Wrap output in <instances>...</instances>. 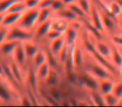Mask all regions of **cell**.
Masks as SVG:
<instances>
[{"label": "cell", "mask_w": 122, "mask_h": 107, "mask_svg": "<svg viewBox=\"0 0 122 107\" xmlns=\"http://www.w3.org/2000/svg\"><path fill=\"white\" fill-rule=\"evenodd\" d=\"M39 12V8L28 9V10L24 11L22 14V15H21L19 20L18 21L19 27L29 31L30 29H32L37 24Z\"/></svg>", "instance_id": "obj_1"}, {"label": "cell", "mask_w": 122, "mask_h": 107, "mask_svg": "<svg viewBox=\"0 0 122 107\" xmlns=\"http://www.w3.org/2000/svg\"><path fill=\"white\" fill-rule=\"evenodd\" d=\"M33 39V34L29 30L24 29L20 27H14L8 30L6 36V40H15L19 42H24L31 40Z\"/></svg>", "instance_id": "obj_2"}, {"label": "cell", "mask_w": 122, "mask_h": 107, "mask_svg": "<svg viewBox=\"0 0 122 107\" xmlns=\"http://www.w3.org/2000/svg\"><path fill=\"white\" fill-rule=\"evenodd\" d=\"M89 73L93 75L94 77H95L98 80H106V79L113 80V76H114L107 69H105V67L102 66L101 65H100L97 62L90 65Z\"/></svg>", "instance_id": "obj_3"}, {"label": "cell", "mask_w": 122, "mask_h": 107, "mask_svg": "<svg viewBox=\"0 0 122 107\" xmlns=\"http://www.w3.org/2000/svg\"><path fill=\"white\" fill-rule=\"evenodd\" d=\"M90 15L91 16V24L96 28L97 29L102 32V31L105 29L103 25V22H102V19H101V14L98 11L97 8L95 7L94 4L91 5L90 8Z\"/></svg>", "instance_id": "obj_4"}, {"label": "cell", "mask_w": 122, "mask_h": 107, "mask_svg": "<svg viewBox=\"0 0 122 107\" xmlns=\"http://www.w3.org/2000/svg\"><path fill=\"white\" fill-rule=\"evenodd\" d=\"M14 60L15 62L19 65V66H23L25 63L26 60V54L25 51H24V44L23 42H19L18 44V45L16 46L15 49L14 51Z\"/></svg>", "instance_id": "obj_5"}, {"label": "cell", "mask_w": 122, "mask_h": 107, "mask_svg": "<svg viewBox=\"0 0 122 107\" xmlns=\"http://www.w3.org/2000/svg\"><path fill=\"white\" fill-rule=\"evenodd\" d=\"M82 83L85 86L90 89V90H98L99 89V80L95 77H94L90 73H86L82 76Z\"/></svg>", "instance_id": "obj_6"}, {"label": "cell", "mask_w": 122, "mask_h": 107, "mask_svg": "<svg viewBox=\"0 0 122 107\" xmlns=\"http://www.w3.org/2000/svg\"><path fill=\"white\" fill-rule=\"evenodd\" d=\"M95 46L96 51L100 55L105 57L107 60H110L111 58V48L109 47L106 44L101 42L100 40H98L95 44Z\"/></svg>", "instance_id": "obj_7"}, {"label": "cell", "mask_w": 122, "mask_h": 107, "mask_svg": "<svg viewBox=\"0 0 122 107\" xmlns=\"http://www.w3.org/2000/svg\"><path fill=\"white\" fill-rule=\"evenodd\" d=\"M115 83L113 82V80L106 79V80H99V89L98 90L103 95L106 94L111 93L113 90V87Z\"/></svg>", "instance_id": "obj_8"}, {"label": "cell", "mask_w": 122, "mask_h": 107, "mask_svg": "<svg viewBox=\"0 0 122 107\" xmlns=\"http://www.w3.org/2000/svg\"><path fill=\"white\" fill-rule=\"evenodd\" d=\"M65 44V39L64 34L60 37L57 38V39H54L51 42V45H50V51L53 55H55L58 57L59 53L60 52L61 49L63 48V46Z\"/></svg>", "instance_id": "obj_9"}, {"label": "cell", "mask_w": 122, "mask_h": 107, "mask_svg": "<svg viewBox=\"0 0 122 107\" xmlns=\"http://www.w3.org/2000/svg\"><path fill=\"white\" fill-rule=\"evenodd\" d=\"M21 15H22L21 13H7L3 19L2 25L4 27H8L16 24L19 20Z\"/></svg>", "instance_id": "obj_10"}, {"label": "cell", "mask_w": 122, "mask_h": 107, "mask_svg": "<svg viewBox=\"0 0 122 107\" xmlns=\"http://www.w3.org/2000/svg\"><path fill=\"white\" fill-rule=\"evenodd\" d=\"M111 61L118 70L122 69V52L117 47L111 48Z\"/></svg>", "instance_id": "obj_11"}, {"label": "cell", "mask_w": 122, "mask_h": 107, "mask_svg": "<svg viewBox=\"0 0 122 107\" xmlns=\"http://www.w3.org/2000/svg\"><path fill=\"white\" fill-rule=\"evenodd\" d=\"M51 24H52V19H48L45 22L42 23V24L38 25V29L36 30L35 36L38 39H41L46 36V34H48L49 30L51 29Z\"/></svg>", "instance_id": "obj_12"}, {"label": "cell", "mask_w": 122, "mask_h": 107, "mask_svg": "<svg viewBox=\"0 0 122 107\" xmlns=\"http://www.w3.org/2000/svg\"><path fill=\"white\" fill-rule=\"evenodd\" d=\"M73 59L74 63H75V68H80L84 62L83 53H82L80 47H79L76 44H74L73 46Z\"/></svg>", "instance_id": "obj_13"}, {"label": "cell", "mask_w": 122, "mask_h": 107, "mask_svg": "<svg viewBox=\"0 0 122 107\" xmlns=\"http://www.w3.org/2000/svg\"><path fill=\"white\" fill-rule=\"evenodd\" d=\"M69 24L70 23L68 21L65 20V19H59L58 18V19H52V24H51V29H54L55 30L59 31V32L65 34V32L66 31V29L69 27Z\"/></svg>", "instance_id": "obj_14"}, {"label": "cell", "mask_w": 122, "mask_h": 107, "mask_svg": "<svg viewBox=\"0 0 122 107\" xmlns=\"http://www.w3.org/2000/svg\"><path fill=\"white\" fill-rule=\"evenodd\" d=\"M55 13L57 14L58 18L65 19V20L68 21V22H71V21L75 20V19H78V17H77L68 7H65V9H61V10L58 11V12H55Z\"/></svg>", "instance_id": "obj_15"}, {"label": "cell", "mask_w": 122, "mask_h": 107, "mask_svg": "<svg viewBox=\"0 0 122 107\" xmlns=\"http://www.w3.org/2000/svg\"><path fill=\"white\" fill-rule=\"evenodd\" d=\"M24 44V51H25L26 56L27 58H30L33 59L34 56L36 55V53L39 51V48L36 44H34V43H32L30 40H27L23 42Z\"/></svg>", "instance_id": "obj_16"}, {"label": "cell", "mask_w": 122, "mask_h": 107, "mask_svg": "<svg viewBox=\"0 0 122 107\" xmlns=\"http://www.w3.org/2000/svg\"><path fill=\"white\" fill-rule=\"evenodd\" d=\"M19 41L15 40H6L4 43L0 44V47H1V50L4 53V55H10L13 54L15 49L16 46L19 44Z\"/></svg>", "instance_id": "obj_17"}, {"label": "cell", "mask_w": 122, "mask_h": 107, "mask_svg": "<svg viewBox=\"0 0 122 107\" xmlns=\"http://www.w3.org/2000/svg\"><path fill=\"white\" fill-rule=\"evenodd\" d=\"M64 36H65V42L70 45H73L75 44L77 38V30L69 24V27L64 34Z\"/></svg>", "instance_id": "obj_18"}, {"label": "cell", "mask_w": 122, "mask_h": 107, "mask_svg": "<svg viewBox=\"0 0 122 107\" xmlns=\"http://www.w3.org/2000/svg\"><path fill=\"white\" fill-rule=\"evenodd\" d=\"M10 70H11V72L13 74V76L14 77L15 80L18 82L19 84H21L23 83V80H24V77H23V74L20 70V68H19V65H18L16 62L14 63H12L10 65Z\"/></svg>", "instance_id": "obj_19"}, {"label": "cell", "mask_w": 122, "mask_h": 107, "mask_svg": "<svg viewBox=\"0 0 122 107\" xmlns=\"http://www.w3.org/2000/svg\"><path fill=\"white\" fill-rule=\"evenodd\" d=\"M90 99L95 105H105L104 95L99 90H91L90 92Z\"/></svg>", "instance_id": "obj_20"}, {"label": "cell", "mask_w": 122, "mask_h": 107, "mask_svg": "<svg viewBox=\"0 0 122 107\" xmlns=\"http://www.w3.org/2000/svg\"><path fill=\"white\" fill-rule=\"evenodd\" d=\"M37 70H38V71L36 74H37L38 78L41 79V80H45L48 75H49V71H50V70H51V67H50V65H49V64L46 61L45 63H44L42 65H40Z\"/></svg>", "instance_id": "obj_21"}, {"label": "cell", "mask_w": 122, "mask_h": 107, "mask_svg": "<svg viewBox=\"0 0 122 107\" xmlns=\"http://www.w3.org/2000/svg\"><path fill=\"white\" fill-rule=\"evenodd\" d=\"M101 19L105 29H107L110 31L115 29V22H114L111 15H109L107 13L105 12L101 14Z\"/></svg>", "instance_id": "obj_22"}, {"label": "cell", "mask_w": 122, "mask_h": 107, "mask_svg": "<svg viewBox=\"0 0 122 107\" xmlns=\"http://www.w3.org/2000/svg\"><path fill=\"white\" fill-rule=\"evenodd\" d=\"M33 60H34V66L38 69L40 65H42L43 64L47 61V57H46L45 52L39 49V51L36 53V55L33 58Z\"/></svg>", "instance_id": "obj_23"}, {"label": "cell", "mask_w": 122, "mask_h": 107, "mask_svg": "<svg viewBox=\"0 0 122 107\" xmlns=\"http://www.w3.org/2000/svg\"><path fill=\"white\" fill-rule=\"evenodd\" d=\"M26 9H27V7H26L24 2H20L19 0L17 2L14 3L9 7L7 13H21V14H23L24 11H26Z\"/></svg>", "instance_id": "obj_24"}, {"label": "cell", "mask_w": 122, "mask_h": 107, "mask_svg": "<svg viewBox=\"0 0 122 107\" xmlns=\"http://www.w3.org/2000/svg\"><path fill=\"white\" fill-rule=\"evenodd\" d=\"M51 13H52L51 9H39L36 25H39V24H42V23L45 22L46 20L49 19L50 15H51Z\"/></svg>", "instance_id": "obj_25"}, {"label": "cell", "mask_w": 122, "mask_h": 107, "mask_svg": "<svg viewBox=\"0 0 122 107\" xmlns=\"http://www.w3.org/2000/svg\"><path fill=\"white\" fill-rule=\"evenodd\" d=\"M45 80L49 86H56L58 85V82H59V77H58L57 75V71L54 69L51 68L49 75L45 79Z\"/></svg>", "instance_id": "obj_26"}, {"label": "cell", "mask_w": 122, "mask_h": 107, "mask_svg": "<svg viewBox=\"0 0 122 107\" xmlns=\"http://www.w3.org/2000/svg\"><path fill=\"white\" fill-rule=\"evenodd\" d=\"M70 47V44H67V43L65 42V45L63 46V48L61 49L60 52H59V55H58V61H59V65H61L62 66H63V65H64V63H65V60H66L67 56H68Z\"/></svg>", "instance_id": "obj_27"}, {"label": "cell", "mask_w": 122, "mask_h": 107, "mask_svg": "<svg viewBox=\"0 0 122 107\" xmlns=\"http://www.w3.org/2000/svg\"><path fill=\"white\" fill-rule=\"evenodd\" d=\"M67 7H68L78 18H84L86 15V14L84 12V10L81 9V7H80L76 2L69 4V5H67Z\"/></svg>", "instance_id": "obj_28"}, {"label": "cell", "mask_w": 122, "mask_h": 107, "mask_svg": "<svg viewBox=\"0 0 122 107\" xmlns=\"http://www.w3.org/2000/svg\"><path fill=\"white\" fill-rule=\"evenodd\" d=\"M109 13L111 16H120L122 14V9L118 3L112 2L109 6Z\"/></svg>", "instance_id": "obj_29"}, {"label": "cell", "mask_w": 122, "mask_h": 107, "mask_svg": "<svg viewBox=\"0 0 122 107\" xmlns=\"http://www.w3.org/2000/svg\"><path fill=\"white\" fill-rule=\"evenodd\" d=\"M104 99H105V105H110V106L118 105L119 99L112 92L104 95Z\"/></svg>", "instance_id": "obj_30"}, {"label": "cell", "mask_w": 122, "mask_h": 107, "mask_svg": "<svg viewBox=\"0 0 122 107\" xmlns=\"http://www.w3.org/2000/svg\"><path fill=\"white\" fill-rule=\"evenodd\" d=\"M11 99V94L7 88L0 82V100L3 101H9Z\"/></svg>", "instance_id": "obj_31"}, {"label": "cell", "mask_w": 122, "mask_h": 107, "mask_svg": "<svg viewBox=\"0 0 122 107\" xmlns=\"http://www.w3.org/2000/svg\"><path fill=\"white\" fill-rule=\"evenodd\" d=\"M19 0H1L0 1V14H5L7 13L8 9L14 3L17 2Z\"/></svg>", "instance_id": "obj_32"}, {"label": "cell", "mask_w": 122, "mask_h": 107, "mask_svg": "<svg viewBox=\"0 0 122 107\" xmlns=\"http://www.w3.org/2000/svg\"><path fill=\"white\" fill-rule=\"evenodd\" d=\"M76 2L81 7L84 12L86 14V15H90V8H91V4H90V1L89 0H76Z\"/></svg>", "instance_id": "obj_33"}, {"label": "cell", "mask_w": 122, "mask_h": 107, "mask_svg": "<svg viewBox=\"0 0 122 107\" xmlns=\"http://www.w3.org/2000/svg\"><path fill=\"white\" fill-rule=\"evenodd\" d=\"M85 26H86V28L89 29V31H90L91 34H93L94 36H95V37L98 40H101L102 36H101V34H100V31L99 30V29H97L96 28H95V26L91 24V23L86 22Z\"/></svg>", "instance_id": "obj_34"}, {"label": "cell", "mask_w": 122, "mask_h": 107, "mask_svg": "<svg viewBox=\"0 0 122 107\" xmlns=\"http://www.w3.org/2000/svg\"><path fill=\"white\" fill-rule=\"evenodd\" d=\"M37 79L38 76L35 72L34 70H30L29 73V83L33 90H36L37 89Z\"/></svg>", "instance_id": "obj_35"}, {"label": "cell", "mask_w": 122, "mask_h": 107, "mask_svg": "<svg viewBox=\"0 0 122 107\" xmlns=\"http://www.w3.org/2000/svg\"><path fill=\"white\" fill-rule=\"evenodd\" d=\"M66 7L64 2L62 0H54L52 5H51V10L54 11V12H58V11L61 10V9H65Z\"/></svg>", "instance_id": "obj_36"}, {"label": "cell", "mask_w": 122, "mask_h": 107, "mask_svg": "<svg viewBox=\"0 0 122 107\" xmlns=\"http://www.w3.org/2000/svg\"><path fill=\"white\" fill-rule=\"evenodd\" d=\"M112 93L120 100L122 97V82H118V83H115L113 87V90Z\"/></svg>", "instance_id": "obj_37"}, {"label": "cell", "mask_w": 122, "mask_h": 107, "mask_svg": "<svg viewBox=\"0 0 122 107\" xmlns=\"http://www.w3.org/2000/svg\"><path fill=\"white\" fill-rule=\"evenodd\" d=\"M62 35H63L62 33L59 32V31L55 30V29H50L49 30V32H48V34H46V37L52 41V40H54V39H57V38L60 37V36H62Z\"/></svg>", "instance_id": "obj_38"}, {"label": "cell", "mask_w": 122, "mask_h": 107, "mask_svg": "<svg viewBox=\"0 0 122 107\" xmlns=\"http://www.w3.org/2000/svg\"><path fill=\"white\" fill-rule=\"evenodd\" d=\"M54 0H40L38 8L40 9H50Z\"/></svg>", "instance_id": "obj_39"}, {"label": "cell", "mask_w": 122, "mask_h": 107, "mask_svg": "<svg viewBox=\"0 0 122 107\" xmlns=\"http://www.w3.org/2000/svg\"><path fill=\"white\" fill-rule=\"evenodd\" d=\"M39 1L40 0H24V2L27 9H34V8H38Z\"/></svg>", "instance_id": "obj_40"}, {"label": "cell", "mask_w": 122, "mask_h": 107, "mask_svg": "<svg viewBox=\"0 0 122 107\" xmlns=\"http://www.w3.org/2000/svg\"><path fill=\"white\" fill-rule=\"evenodd\" d=\"M55 87L56 86H51V90H50L49 94H50L51 98H53L54 100H59V99H60L61 95H60V94H59V92L56 90Z\"/></svg>", "instance_id": "obj_41"}, {"label": "cell", "mask_w": 122, "mask_h": 107, "mask_svg": "<svg viewBox=\"0 0 122 107\" xmlns=\"http://www.w3.org/2000/svg\"><path fill=\"white\" fill-rule=\"evenodd\" d=\"M8 34V30L4 27L0 29V44L6 40V36Z\"/></svg>", "instance_id": "obj_42"}, {"label": "cell", "mask_w": 122, "mask_h": 107, "mask_svg": "<svg viewBox=\"0 0 122 107\" xmlns=\"http://www.w3.org/2000/svg\"><path fill=\"white\" fill-rule=\"evenodd\" d=\"M112 41L114 44L117 46H120L122 48V35H115L112 38Z\"/></svg>", "instance_id": "obj_43"}, {"label": "cell", "mask_w": 122, "mask_h": 107, "mask_svg": "<svg viewBox=\"0 0 122 107\" xmlns=\"http://www.w3.org/2000/svg\"><path fill=\"white\" fill-rule=\"evenodd\" d=\"M22 105H32V102H31L30 99H29V97H27V96H24L22 98Z\"/></svg>", "instance_id": "obj_44"}, {"label": "cell", "mask_w": 122, "mask_h": 107, "mask_svg": "<svg viewBox=\"0 0 122 107\" xmlns=\"http://www.w3.org/2000/svg\"><path fill=\"white\" fill-rule=\"evenodd\" d=\"M64 2V4H65V5H69V4H72V3H75L76 0H62Z\"/></svg>", "instance_id": "obj_45"}, {"label": "cell", "mask_w": 122, "mask_h": 107, "mask_svg": "<svg viewBox=\"0 0 122 107\" xmlns=\"http://www.w3.org/2000/svg\"><path fill=\"white\" fill-rule=\"evenodd\" d=\"M0 75H4V66L2 65H0Z\"/></svg>", "instance_id": "obj_46"}, {"label": "cell", "mask_w": 122, "mask_h": 107, "mask_svg": "<svg viewBox=\"0 0 122 107\" xmlns=\"http://www.w3.org/2000/svg\"><path fill=\"white\" fill-rule=\"evenodd\" d=\"M4 15H5V14H3V13L0 14V25H2V22H3V19H4Z\"/></svg>", "instance_id": "obj_47"}, {"label": "cell", "mask_w": 122, "mask_h": 107, "mask_svg": "<svg viewBox=\"0 0 122 107\" xmlns=\"http://www.w3.org/2000/svg\"><path fill=\"white\" fill-rule=\"evenodd\" d=\"M116 2L119 4V5L120 6V8H121L122 9V0H116Z\"/></svg>", "instance_id": "obj_48"}, {"label": "cell", "mask_w": 122, "mask_h": 107, "mask_svg": "<svg viewBox=\"0 0 122 107\" xmlns=\"http://www.w3.org/2000/svg\"><path fill=\"white\" fill-rule=\"evenodd\" d=\"M118 105H122V97L119 100V102H118Z\"/></svg>", "instance_id": "obj_49"}, {"label": "cell", "mask_w": 122, "mask_h": 107, "mask_svg": "<svg viewBox=\"0 0 122 107\" xmlns=\"http://www.w3.org/2000/svg\"><path fill=\"white\" fill-rule=\"evenodd\" d=\"M120 24H121V26H122V19L120 20Z\"/></svg>", "instance_id": "obj_50"}, {"label": "cell", "mask_w": 122, "mask_h": 107, "mask_svg": "<svg viewBox=\"0 0 122 107\" xmlns=\"http://www.w3.org/2000/svg\"><path fill=\"white\" fill-rule=\"evenodd\" d=\"M120 16H121V18H122V14H121V15H120Z\"/></svg>", "instance_id": "obj_51"}]
</instances>
